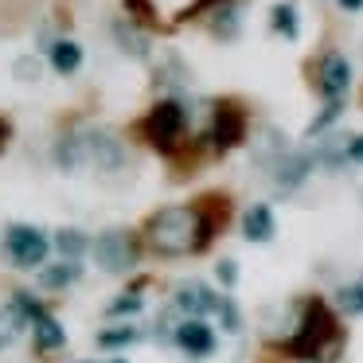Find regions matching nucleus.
I'll return each mask as SVG.
<instances>
[{
  "instance_id": "1",
  "label": "nucleus",
  "mask_w": 363,
  "mask_h": 363,
  "mask_svg": "<svg viewBox=\"0 0 363 363\" xmlns=\"http://www.w3.org/2000/svg\"><path fill=\"white\" fill-rule=\"evenodd\" d=\"M223 219H215L211 207H164V211L149 215L145 223V242L149 250H157L160 258H180V254H196L211 242L215 227Z\"/></svg>"
},
{
  "instance_id": "2",
  "label": "nucleus",
  "mask_w": 363,
  "mask_h": 363,
  "mask_svg": "<svg viewBox=\"0 0 363 363\" xmlns=\"http://www.w3.org/2000/svg\"><path fill=\"white\" fill-rule=\"evenodd\" d=\"M285 352L293 359H313V363L332 359L340 352V328H336V320H332L324 301H308L301 308V320L293 324L289 340H285Z\"/></svg>"
},
{
  "instance_id": "3",
  "label": "nucleus",
  "mask_w": 363,
  "mask_h": 363,
  "mask_svg": "<svg viewBox=\"0 0 363 363\" xmlns=\"http://www.w3.org/2000/svg\"><path fill=\"white\" fill-rule=\"evenodd\" d=\"M184 133H188V106L180 98H164L141 118V137L160 152L180 149Z\"/></svg>"
},
{
  "instance_id": "4",
  "label": "nucleus",
  "mask_w": 363,
  "mask_h": 363,
  "mask_svg": "<svg viewBox=\"0 0 363 363\" xmlns=\"http://www.w3.org/2000/svg\"><path fill=\"white\" fill-rule=\"evenodd\" d=\"M4 250H9L12 266H20V269H35V266H43V258H48L51 238L43 235L40 227H28V223H12V227L4 230Z\"/></svg>"
},
{
  "instance_id": "5",
  "label": "nucleus",
  "mask_w": 363,
  "mask_h": 363,
  "mask_svg": "<svg viewBox=\"0 0 363 363\" xmlns=\"http://www.w3.org/2000/svg\"><path fill=\"white\" fill-rule=\"evenodd\" d=\"M94 262L106 269V274H125V269L137 266V242L129 230H102V235L94 238Z\"/></svg>"
},
{
  "instance_id": "6",
  "label": "nucleus",
  "mask_w": 363,
  "mask_h": 363,
  "mask_svg": "<svg viewBox=\"0 0 363 363\" xmlns=\"http://www.w3.org/2000/svg\"><path fill=\"white\" fill-rule=\"evenodd\" d=\"M79 149H82V164H94L102 172H113V168L125 164V145L110 129H82Z\"/></svg>"
},
{
  "instance_id": "7",
  "label": "nucleus",
  "mask_w": 363,
  "mask_h": 363,
  "mask_svg": "<svg viewBox=\"0 0 363 363\" xmlns=\"http://www.w3.org/2000/svg\"><path fill=\"white\" fill-rule=\"evenodd\" d=\"M313 168H316V157H313V152H305V149H289L274 168H269V180H274V188L281 191V196H289V191H297L301 184H305L308 176H313Z\"/></svg>"
},
{
  "instance_id": "8",
  "label": "nucleus",
  "mask_w": 363,
  "mask_h": 363,
  "mask_svg": "<svg viewBox=\"0 0 363 363\" xmlns=\"http://www.w3.org/2000/svg\"><path fill=\"white\" fill-rule=\"evenodd\" d=\"M207 133H211V145L219 152L235 149V145L246 137V113L238 110L235 102H219L211 110V129H207Z\"/></svg>"
},
{
  "instance_id": "9",
  "label": "nucleus",
  "mask_w": 363,
  "mask_h": 363,
  "mask_svg": "<svg viewBox=\"0 0 363 363\" xmlns=\"http://www.w3.org/2000/svg\"><path fill=\"white\" fill-rule=\"evenodd\" d=\"M316 86H320V94L328 102H344L347 86H352V63L340 51H328L320 59V67H316Z\"/></svg>"
},
{
  "instance_id": "10",
  "label": "nucleus",
  "mask_w": 363,
  "mask_h": 363,
  "mask_svg": "<svg viewBox=\"0 0 363 363\" xmlns=\"http://www.w3.org/2000/svg\"><path fill=\"white\" fill-rule=\"evenodd\" d=\"M172 308L184 313L188 320H203L207 313L219 308V293H215L211 285H203V281H184V285H176Z\"/></svg>"
},
{
  "instance_id": "11",
  "label": "nucleus",
  "mask_w": 363,
  "mask_h": 363,
  "mask_svg": "<svg viewBox=\"0 0 363 363\" xmlns=\"http://www.w3.org/2000/svg\"><path fill=\"white\" fill-rule=\"evenodd\" d=\"M176 347H180L184 355H191V359H207V355H215V328L207 320H188L184 316L180 324H176Z\"/></svg>"
},
{
  "instance_id": "12",
  "label": "nucleus",
  "mask_w": 363,
  "mask_h": 363,
  "mask_svg": "<svg viewBox=\"0 0 363 363\" xmlns=\"http://www.w3.org/2000/svg\"><path fill=\"white\" fill-rule=\"evenodd\" d=\"M274 235H277L274 207H269V203L246 207V215H242V238H246V242H274Z\"/></svg>"
},
{
  "instance_id": "13",
  "label": "nucleus",
  "mask_w": 363,
  "mask_h": 363,
  "mask_svg": "<svg viewBox=\"0 0 363 363\" xmlns=\"http://www.w3.org/2000/svg\"><path fill=\"white\" fill-rule=\"evenodd\" d=\"M24 324H32V316H28V308L20 297H12L9 305H0V352L24 332Z\"/></svg>"
},
{
  "instance_id": "14",
  "label": "nucleus",
  "mask_w": 363,
  "mask_h": 363,
  "mask_svg": "<svg viewBox=\"0 0 363 363\" xmlns=\"http://www.w3.org/2000/svg\"><path fill=\"white\" fill-rule=\"evenodd\" d=\"M113 40H118V48L121 51H129L133 59H149V35L145 32H137L133 28V20H113Z\"/></svg>"
},
{
  "instance_id": "15",
  "label": "nucleus",
  "mask_w": 363,
  "mask_h": 363,
  "mask_svg": "<svg viewBox=\"0 0 363 363\" xmlns=\"http://www.w3.org/2000/svg\"><path fill=\"white\" fill-rule=\"evenodd\" d=\"M32 336H35V344H40L43 352H55V347H63V344H67L63 324H59L51 313H40V316L32 320Z\"/></svg>"
},
{
  "instance_id": "16",
  "label": "nucleus",
  "mask_w": 363,
  "mask_h": 363,
  "mask_svg": "<svg viewBox=\"0 0 363 363\" xmlns=\"http://www.w3.org/2000/svg\"><path fill=\"white\" fill-rule=\"evenodd\" d=\"M269 28L285 40H297L301 35V20H297V4L293 0H277L274 9H269Z\"/></svg>"
},
{
  "instance_id": "17",
  "label": "nucleus",
  "mask_w": 363,
  "mask_h": 363,
  "mask_svg": "<svg viewBox=\"0 0 363 363\" xmlns=\"http://www.w3.org/2000/svg\"><path fill=\"white\" fill-rule=\"evenodd\" d=\"M48 59H51V67H55L59 74H74L82 67V48L74 40H55L51 51H48Z\"/></svg>"
},
{
  "instance_id": "18",
  "label": "nucleus",
  "mask_w": 363,
  "mask_h": 363,
  "mask_svg": "<svg viewBox=\"0 0 363 363\" xmlns=\"http://www.w3.org/2000/svg\"><path fill=\"white\" fill-rule=\"evenodd\" d=\"M79 277H82L79 262H55V266L40 269V285H43V289H67V285H74Z\"/></svg>"
},
{
  "instance_id": "19",
  "label": "nucleus",
  "mask_w": 363,
  "mask_h": 363,
  "mask_svg": "<svg viewBox=\"0 0 363 363\" xmlns=\"http://www.w3.org/2000/svg\"><path fill=\"white\" fill-rule=\"evenodd\" d=\"M336 308L344 316H363V274L355 281H344L336 289Z\"/></svg>"
},
{
  "instance_id": "20",
  "label": "nucleus",
  "mask_w": 363,
  "mask_h": 363,
  "mask_svg": "<svg viewBox=\"0 0 363 363\" xmlns=\"http://www.w3.org/2000/svg\"><path fill=\"white\" fill-rule=\"evenodd\" d=\"M51 157H55L59 168H67V172H74V168H82V149H79V133H67L55 141V149H51Z\"/></svg>"
},
{
  "instance_id": "21",
  "label": "nucleus",
  "mask_w": 363,
  "mask_h": 363,
  "mask_svg": "<svg viewBox=\"0 0 363 363\" xmlns=\"http://www.w3.org/2000/svg\"><path fill=\"white\" fill-rule=\"evenodd\" d=\"M55 246H59V254H63L67 262H74V258H82V254H86L94 242H90V238L82 235V230H74V227H63V230L55 235Z\"/></svg>"
},
{
  "instance_id": "22",
  "label": "nucleus",
  "mask_w": 363,
  "mask_h": 363,
  "mask_svg": "<svg viewBox=\"0 0 363 363\" xmlns=\"http://www.w3.org/2000/svg\"><path fill=\"white\" fill-rule=\"evenodd\" d=\"M141 340V332L133 328V324H118V328H106L98 332V347H106V352H118V347H129Z\"/></svg>"
},
{
  "instance_id": "23",
  "label": "nucleus",
  "mask_w": 363,
  "mask_h": 363,
  "mask_svg": "<svg viewBox=\"0 0 363 363\" xmlns=\"http://www.w3.org/2000/svg\"><path fill=\"white\" fill-rule=\"evenodd\" d=\"M211 32L219 40H235L238 35V4H219L211 16Z\"/></svg>"
},
{
  "instance_id": "24",
  "label": "nucleus",
  "mask_w": 363,
  "mask_h": 363,
  "mask_svg": "<svg viewBox=\"0 0 363 363\" xmlns=\"http://www.w3.org/2000/svg\"><path fill=\"white\" fill-rule=\"evenodd\" d=\"M340 113H344V102H324V110L308 121L305 133L308 137H324V133H328V125H336V121H340Z\"/></svg>"
},
{
  "instance_id": "25",
  "label": "nucleus",
  "mask_w": 363,
  "mask_h": 363,
  "mask_svg": "<svg viewBox=\"0 0 363 363\" xmlns=\"http://www.w3.org/2000/svg\"><path fill=\"white\" fill-rule=\"evenodd\" d=\"M215 313H219V328L223 332H238V328H242V313H238V305L230 297H219V308H215Z\"/></svg>"
},
{
  "instance_id": "26",
  "label": "nucleus",
  "mask_w": 363,
  "mask_h": 363,
  "mask_svg": "<svg viewBox=\"0 0 363 363\" xmlns=\"http://www.w3.org/2000/svg\"><path fill=\"white\" fill-rule=\"evenodd\" d=\"M106 313L110 316H133V313H141V297H137V293H121V297H113L110 305H106Z\"/></svg>"
},
{
  "instance_id": "27",
  "label": "nucleus",
  "mask_w": 363,
  "mask_h": 363,
  "mask_svg": "<svg viewBox=\"0 0 363 363\" xmlns=\"http://www.w3.org/2000/svg\"><path fill=\"white\" fill-rule=\"evenodd\" d=\"M215 277H219V281L230 289V285L238 281V266H235V258H223L219 266H215Z\"/></svg>"
},
{
  "instance_id": "28",
  "label": "nucleus",
  "mask_w": 363,
  "mask_h": 363,
  "mask_svg": "<svg viewBox=\"0 0 363 363\" xmlns=\"http://www.w3.org/2000/svg\"><path fill=\"white\" fill-rule=\"evenodd\" d=\"M16 79H24V82L32 79L35 82V79H40V63H35V59H28V55L16 59Z\"/></svg>"
},
{
  "instance_id": "29",
  "label": "nucleus",
  "mask_w": 363,
  "mask_h": 363,
  "mask_svg": "<svg viewBox=\"0 0 363 363\" xmlns=\"http://www.w3.org/2000/svg\"><path fill=\"white\" fill-rule=\"evenodd\" d=\"M347 160H355V164H363V133L347 141Z\"/></svg>"
},
{
  "instance_id": "30",
  "label": "nucleus",
  "mask_w": 363,
  "mask_h": 363,
  "mask_svg": "<svg viewBox=\"0 0 363 363\" xmlns=\"http://www.w3.org/2000/svg\"><path fill=\"white\" fill-rule=\"evenodd\" d=\"M340 9H344V12H359L363 0H340Z\"/></svg>"
},
{
  "instance_id": "31",
  "label": "nucleus",
  "mask_w": 363,
  "mask_h": 363,
  "mask_svg": "<svg viewBox=\"0 0 363 363\" xmlns=\"http://www.w3.org/2000/svg\"><path fill=\"white\" fill-rule=\"evenodd\" d=\"M9 133H12V129H9V121L0 118V149H4V145H9Z\"/></svg>"
},
{
  "instance_id": "32",
  "label": "nucleus",
  "mask_w": 363,
  "mask_h": 363,
  "mask_svg": "<svg viewBox=\"0 0 363 363\" xmlns=\"http://www.w3.org/2000/svg\"><path fill=\"white\" fill-rule=\"evenodd\" d=\"M110 363H125V359H110Z\"/></svg>"
}]
</instances>
